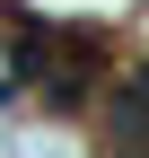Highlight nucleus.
<instances>
[{
    "instance_id": "1",
    "label": "nucleus",
    "mask_w": 149,
    "mask_h": 158,
    "mask_svg": "<svg viewBox=\"0 0 149 158\" xmlns=\"http://www.w3.org/2000/svg\"><path fill=\"white\" fill-rule=\"evenodd\" d=\"M105 149H149V62L105 97Z\"/></svg>"
},
{
    "instance_id": "2",
    "label": "nucleus",
    "mask_w": 149,
    "mask_h": 158,
    "mask_svg": "<svg viewBox=\"0 0 149 158\" xmlns=\"http://www.w3.org/2000/svg\"><path fill=\"white\" fill-rule=\"evenodd\" d=\"M105 158H149V149H105Z\"/></svg>"
}]
</instances>
